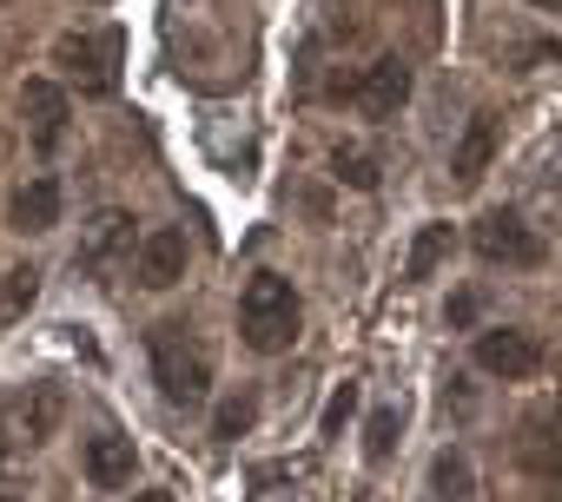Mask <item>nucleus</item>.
Segmentation results:
<instances>
[{
    "instance_id": "nucleus-19",
    "label": "nucleus",
    "mask_w": 562,
    "mask_h": 502,
    "mask_svg": "<svg viewBox=\"0 0 562 502\" xmlns=\"http://www.w3.org/2000/svg\"><path fill=\"white\" fill-rule=\"evenodd\" d=\"M331 172H338V185H351V192H378V159L371 152H331Z\"/></svg>"
},
{
    "instance_id": "nucleus-13",
    "label": "nucleus",
    "mask_w": 562,
    "mask_h": 502,
    "mask_svg": "<svg viewBox=\"0 0 562 502\" xmlns=\"http://www.w3.org/2000/svg\"><path fill=\"white\" fill-rule=\"evenodd\" d=\"M490 159H496V113H476V119L463 126V139L450 146V172H457V185H476V179L490 172Z\"/></svg>"
},
{
    "instance_id": "nucleus-2",
    "label": "nucleus",
    "mask_w": 562,
    "mask_h": 502,
    "mask_svg": "<svg viewBox=\"0 0 562 502\" xmlns=\"http://www.w3.org/2000/svg\"><path fill=\"white\" fill-rule=\"evenodd\" d=\"M153 384H159V397L179 403V410L205 403V390H212V351L192 338V324L172 318V324L153 331Z\"/></svg>"
},
{
    "instance_id": "nucleus-23",
    "label": "nucleus",
    "mask_w": 562,
    "mask_h": 502,
    "mask_svg": "<svg viewBox=\"0 0 562 502\" xmlns=\"http://www.w3.org/2000/svg\"><path fill=\"white\" fill-rule=\"evenodd\" d=\"M536 8H549V14H562V0H536Z\"/></svg>"
},
{
    "instance_id": "nucleus-15",
    "label": "nucleus",
    "mask_w": 562,
    "mask_h": 502,
    "mask_svg": "<svg viewBox=\"0 0 562 502\" xmlns=\"http://www.w3.org/2000/svg\"><path fill=\"white\" fill-rule=\"evenodd\" d=\"M450 244H457V231H450L443 218H437V225H424V231L411 238V259H404V278H411V285H424V278H430V272H437V265L450 259Z\"/></svg>"
},
{
    "instance_id": "nucleus-18",
    "label": "nucleus",
    "mask_w": 562,
    "mask_h": 502,
    "mask_svg": "<svg viewBox=\"0 0 562 502\" xmlns=\"http://www.w3.org/2000/svg\"><path fill=\"white\" fill-rule=\"evenodd\" d=\"M34 298H41V272L34 265H14L8 278H0V311H8V318H21Z\"/></svg>"
},
{
    "instance_id": "nucleus-5",
    "label": "nucleus",
    "mask_w": 562,
    "mask_h": 502,
    "mask_svg": "<svg viewBox=\"0 0 562 502\" xmlns=\"http://www.w3.org/2000/svg\"><path fill=\"white\" fill-rule=\"evenodd\" d=\"M133 251H139L133 212L106 205V212H93V218H87V231H80V251H74V272H80V278H106V272H120V265L133 259Z\"/></svg>"
},
{
    "instance_id": "nucleus-7",
    "label": "nucleus",
    "mask_w": 562,
    "mask_h": 502,
    "mask_svg": "<svg viewBox=\"0 0 562 502\" xmlns=\"http://www.w3.org/2000/svg\"><path fill=\"white\" fill-rule=\"evenodd\" d=\"M476 370L503 377V384H529L542 370V344L516 324H496V331H476Z\"/></svg>"
},
{
    "instance_id": "nucleus-22",
    "label": "nucleus",
    "mask_w": 562,
    "mask_h": 502,
    "mask_svg": "<svg viewBox=\"0 0 562 502\" xmlns=\"http://www.w3.org/2000/svg\"><path fill=\"white\" fill-rule=\"evenodd\" d=\"M133 502H172V495H166V489H139Z\"/></svg>"
},
{
    "instance_id": "nucleus-6",
    "label": "nucleus",
    "mask_w": 562,
    "mask_h": 502,
    "mask_svg": "<svg viewBox=\"0 0 562 502\" xmlns=\"http://www.w3.org/2000/svg\"><path fill=\"white\" fill-rule=\"evenodd\" d=\"M120 54H126V34H120V27H106V34H93V41H60V60H67V73L80 80L87 100H106V93L120 87Z\"/></svg>"
},
{
    "instance_id": "nucleus-20",
    "label": "nucleus",
    "mask_w": 562,
    "mask_h": 502,
    "mask_svg": "<svg viewBox=\"0 0 562 502\" xmlns=\"http://www.w3.org/2000/svg\"><path fill=\"white\" fill-rule=\"evenodd\" d=\"M351 417H358V384H338L331 390V403H325V417H318V436L331 443V436H345L351 430Z\"/></svg>"
},
{
    "instance_id": "nucleus-10",
    "label": "nucleus",
    "mask_w": 562,
    "mask_h": 502,
    "mask_svg": "<svg viewBox=\"0 0 562 502\" xmlns=\"http://www.w3.org/2000/svg\"><path fill=\"white\" fill-rule=\"evenodd\" d=\"M186 278V231L179 225H159L139 238V285L146 292H172Z\"/></svg>"
},
{
    "instance_id": "nucleus-11",
    "label": "nucleus",
    "mask_w": 562,
    "mask_h": 502,
    "mask_svg": "<svg viewBox=\"0 0 562 502\" xmlns=\"http://www.w3.org/2000/svg\"><path fill=\"white\" fill-rule=\"evenodd\" d=\"M80 469H87L93 489H126V482H133V436H120V430H93L87 449H80Z\"/></svg>"
},
{
    "instance_id": "nucleus-3",
    "label": "nucleus",
    "mask_w": 562,
    "mask_h": 502,
    "mask_svg": "<svg viewBox=\"0 0 562 502\" xmlns=\"http://www.w3.org/2000/svg\"><path fill=\"white\" fill-rule=\"evenodd\" d=\"M60 417H67L60 384H21V390H8V397H0V463L41 449L60 430Z\"/></svg>"
},
{
    "instance_id": "nucleus-17",
    "label": "nucleus",
    "mask_w": 562,
    "mask_h": 502,
    "mask_svg": "<svg viewBox=\"0 0 562 502\" xmlns=\"http://www.w3.org/2000/svg\"><path fill=\"white\" fill-rule=\"evenodd\" d=\"M397 436H404V417H397V403H378V410H371V423H364V456H371V463H391Z\"/></svg>"
},
{
    "instance_id": "nucleus-1",
    "label": "nucleus",
    "mask_w": 562,
    "mask_h": 502,
    "mask_svg": "<svg viewBox=\"0 0 562 502\" xmlns=\"http://www.w3.org/2000/svg\"><path fill=\"white\" fill-rule=\"evenodd\" d=\"M299 324H305V305H299L292 278H278V272H251L245 278V292H238V338H245V351H258V357L292 351Z\"/></svg>"
},
{
    "instance_id": "nucleus-21",
    "label": "nucleus",
    "mask_w": 562,
    "mask_h": 502,
    "mask_svg": "<svg viewBox=\"0 0 562 502\" xmlns=\"http://www.w3.org/2000/svg\"><path fill=\"white\" fill-rule=\"evenodd\" d=\"M470 318H476V292H457V298H450V324H457V331H463V324H470Z\"/></svg>"
},
{
    "instance_id": "nucleus-9",
    "label": "nucleus",
    "mask_w": 562,
    "mask_h": 502,
    "mask_svg": "<svg viewBox=\"0 0 562 502\" xmlns=\"http://www.w3.org/2000/svg\"><path fill=\"white\" fill-rule=\"evenodd\" d=\"M21 113H27V146L47 159L67 146V93L54 80H27L21 87Z\"/></svg>"
},
{
    "instance_id": "nucleus-8",
    "label": "nucleus",
    "mask_w": 562,
    "mask_h": 502,
    "mask_svg": "<svg viewBox=\"0 0 562 502\" xmlns=\"http://www.w3.org/2000/svg\"><path fill=\"white\" fill-rule=\"evenodd\" d=\"M351 106H358L364 119H397V113L411 106V67H404L397 54L371 60V67L351 80Z\"/></svg>"
},
{
    "instance_id": "nucleus-24",
    "label": "nucleus",
    "mask_w": 562,
    "mask_h": 502,
    "mask_svg": "<svg viewBox=\"0 0 562 502\" xmlns=\"http://www.w3.org/2000/svg\"><path fill=\"white\" fill-rule=\"evenodd\" d=\"M87 8H106V0H87Z\"/></svg>"
},
{
    "instance_id": "nucleus-16",
    "label": "nucleus",
    "mask_w": 562,
    "mask_h": 502,
    "mask_svg": "<svg viewBox=\"0 0 562 502\" xmlns=\"http://www.w3.org/2000/svg\"><path fill=\"white\" fill-rule=\"evenodd\" d=\"M251 423H258V397H251V390H232V397L212 410V436H218V443H238Z\"/></svg>"
},
{
    "instance_id": "nucleus-4",
    "label": "nucleus",
    "mask_w": 562,
    "mask_h": 502,
    "mask_svg": "<svg viewBox=\"0 0 562 502\" xmlns=\"http://www.w3.org/2000/svg\"><path fill=\"white\" fill-rule=\"evenodd\" d=\"M470 244L483 251L490 265H509V272H536V265L549 259V244H542V231H536V225H522V218H516V212H503V205L476 218Z\"/></svg>"
},
{
    "instance_id": "nucleus-14",
    "label": "nucleus",
    "mask_w": 562,
    "mask_h": 502,
    "mask_svg": "<svg viewBox=\"0 0 562 502\" xmlns=\"http://www.w3.org/2000/svg\"><path fill=\"white\" fill-rule=\"evenodd\" d=\"M430 495H437V502H470V495H476V463H470V449H437V463H430Z\"/></svg>"
},
{
    "instance_id": "nucleus-12",
    "label": "nucleus",
    "mask_w": 562,
    "mask_h": 502,
    "mask_svg": "<svg viewBox=\"0 0 562 502\" xmlns=\"http://www.w3.org/2000/svg\"><path fill=\"white\" fill-rule=\"evenodd\" d=\"M8 225L27 231V238L54 231V225H60V179H54V172H34V179L14 192V205H8Z\"/></svg>"
}]
</instances>
